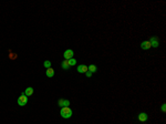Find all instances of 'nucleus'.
Segmentation results:
<instances>
[{"label": "nucleus", "mask_w": 166, "mask_h": 124, "mask_svg": "<svg viewBox=\"0 0 166 124\" xmlns=\"http://www.w3.org/2000/svg\"><path fill=\"white\" fill-rule=\"evenodd\" d=\"M68 63H69V66H75V64H76V60L72 58V59H70V60H68Z\"/></svg>", "instance_id": "12"}, {"label": "nucleus", "mask_w": 166, "mask_h": 124, "mask_svg": "<svg viewBox=\"0 0 166 124\" xmlns=\"http://www.w3.org/2000/svg\"><path fill=\"white\" fill-rule=\"evenodd\" d=\"M86 71H89V70H88V66H83V64H81V66H78V72H79V73H85Z\"/></svg>", "instance_id": "6"}, {"label": "nucleus", "mask_w": 166, "mask_h": 124, "mask_svg": "<svg viewBox=\"0 0 166 124\" xmlns=\"http://www.w3.org/2000/svg\"><path fill=\"white\" fill-rule=\"evenodd\" d=\"M23 93L27 95V96H30V95H32V94H33V88H31V87L27 88L26 91H24Z\"/></svg>", "instance_id": "8"}, {"label": "nucleus", "mask_w": 166, "mask_h": 124, "mask_svg": "<svg viewBox=\"0 0 166 124\" xmlns=\"http://www.w3.org/2000/svg\"><path fill=\"white\" fill-rule=\"evenodd\" d=\"M43 66H44V68H47V69H49V68H51V62H50L49 60H47V61H44V63H43Z\"/></svg>", "instance_id": "13"}, {"label": "nucleus", "mask_w": 166, "mask_h": 124, "mask_svg": "<svg viewBox=\"0 0 166 124\" xmlns=\"http://www.w3.org/2000/svg\"><path fill=\"white\" fill-rule=\"evenodd\" d=\"M60 114H61V116H62L63 119H70L71 116H72V110L69 106H64V108L61 109Z\"/></svg>", "instance_id": "1"}, {"label": "nucleus", "mask_w": 166, "mask_h": 124, "mask_svg": "<svg viewBox=\"0 0 166 124\" xmlns=\"http://www.w3.org/2000/svg\"><path fill=\"white\" fill-rule=\"evenodd\" d=\"M85 75H86V77H88V78H90V77H91V75H92V73H91V72H90V71H86V72H85Z\"/></svg>", "instance_id": "16"}, {"label": "nucleus", "mask_w": 166, "mask_h": 124, "mask_svg": "<svg viewBox=\"0 0 166 124\" xmlns=\"http://www.w3.org/2000/svg\"><path fill=\"white\" fill-rule=\"evenodd\" d=\"M27 103H28V96H27L24 93H22V94L18 98V104L20 106H24Z\"/></svg>", "instance_id": "2"}, {"label": "nucleus", "mask_w": 166, "mask_h": 124, "mask_svg": "<svg viewBox=\"0 0 166 124\" xmlns=\"http://www.w3.org/2000/svg\"><path fill=\"white\" fill-rule=\"evenodd\" d=\"M58 104H59V105L61 106V108H62V106H63V100H62V99H61V100H59V101H58Z\"/></svg>", "instance_id": "15"}, {"label": "nucleus", "mask_w": 166, "mask_h": 124, "mask_svg": "<svg viewBox=\"0 0 166 124\" xmlns=\"http://www.w3.org/2000/svg\"><path fill=\"white\" fill-rule=\"evenodd\" d=\"M73 54H74V52H73L72 50H65L64 51V53H63V57H64V59L65 60H70V59H72L73 58Z\"/></svg>", "instance_id": "3"}, {"label": "nucleus", "mask_w": 166, "mask_h": 124, "mask_svg": "<svg viewBox=\"0 0 166 124\" xmlns=\"http://www.w3.org/2000/svg\"><path fill=\"white\" fill-rule=\"evenodd\" d=\"M150 42H151V45H152V47H154V48H157L158 44H159V42H158V39L156 37L152 38V39L150 40Z\"/></svg>", "instance_id": "5"}, {"label": "nucleus", "mask_w": 166, "mask_h": 124, "mask_svg": "<svg viewBox=\"0 0 166 124\" xmlns=\"http://www.w3.org/2000/svg\"><path fill=\"white\" fill-rule=\"evenodd\" d=\"M61 66H62L63 70H69L70 69V66H69V63H68V60H63L62 61V63H61Z\"/></svg>", "instance_id": "10"}, {"label": "nucleus", "mask_w": 166, "mask_h": 124, "mask_svg": "<svg viewBox=\"0 0 166 124\" xmlns=\"http://www.w3.org/2000/svg\"><path fill=\"white\" fill-rule=\"evenodd\" d=\"M162 111H163V112L166 111V105H165V104H163V105H162Z\"/></svg>", "instance_id": "17"}, {"label": "nucleus", "mask_w": 166, "mask_h": 124, "mask_svg": "<svg viewBox=\"0 0 166 124\" xmlns=\"http://www.w3.org/2000/svg\"><path fill=\"white\" fill-rule=\"evenodd\" d=\"M70 105V101L69 100H63V108L64 106H69Z\"/></svg>", "instance_id": "14"}, {"label": "nucleus", "mask_w": 166, "mask_h": 124, "mask_svg": "<svg viewBox=\"0 0 166 124\" xmlns=\"http://www.w3.org/2000/svg\"><path fill=\"white\" fill-rule=\"evenodd\" d=\"M138 120H140L141 122H145L146 120H147V114L144 113V112H143V113H140L138 114Z\"/></svg>", "instance_id": "7"}, {"label": "nucleus", "mask_w": 166, "mask_h": 124, "mask_svg": "<svg viewBox=\"0 0 166 124\" xmlns=\"http://www.w3.org/2000/svg\"><path fill=\"white\" fill-rule=\"evenodd\" d=\"M151 47H152V45H151L150 41H143V42L141 43V48H142L143 50H148Z\"/></svg>", "instance_id": "4"}, {"label": "nucleus", "mask_w": 166, "mask_h": 124, "mask_svg": "<svg viewBox=\"0 0 166 124\" xmlns=\"http://www.w3.org/2000/svg\"><path fill=\"white\" fill-rule=\"evenodd\" d=\"M45 73H47L48 78H52L53 75H54V70H53L52 68H49V69H47V72H45Z\"/></svg>", "instance_id": "9"}, {"label": "nucleus", "mask_w": 166, "mask_h": 124, "mask_svg": "<svg viewBox=\"0 0 166 124\" xmlns=\"http://www.w3.org/2000/svg\"><path fill=\"white\" fill-rule=\"evenodd\" d=\"M88 70L91 72V73H94V72L98 71V68H96V66H94V64H91V66H89Z\"/></svg>", "instance_id": "11"}]
</instances>
